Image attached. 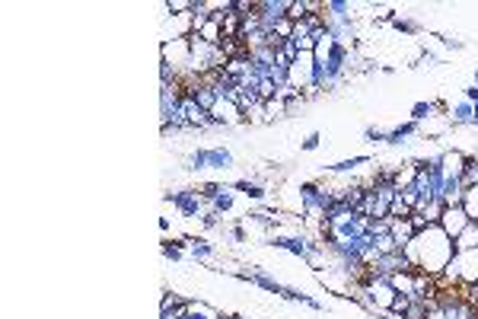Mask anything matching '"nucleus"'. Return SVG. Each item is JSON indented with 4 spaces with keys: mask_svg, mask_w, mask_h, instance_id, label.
<instances>
[{
    "mask_svg": "<svg viewBox=\"0 0 478 319\" xmlns=\"http://www.w3.org/2000/svg\"><path fill=\"white\" fill-rule=\"evenodd\" d=\"M405 255L412 262V269L424 271L430 278H440L450 265V259L456 255V243L440 230V224H430L421 233H414V240L405 246Z\"/></svg>",
    "mask_w": 478,
    "mask_h": 319,
    "instance_id": "obj_1",
    "label": "nucleus"
},
{
    "mask_svg": "<svg viewBox=\"0 0 478 319\" xmlns=\"http://www.w3.org/2000/svg\"><path fill=\"white\" fill-rule=\"evenodd\" d=\"M268 243L274 249L287 252V255H297V259L309 262V265H316V259L325 255V246L319 240H313L309 233H268Z\"/></svg>",
    "mask_w": 478,
    "mask_h": 319,
    "instance_id": "obj_2",
    "label": "nucleus"
},
{
    "mask_svg": "<svg viewBox=\"0 0 478 319\" xmlns=\"http://www.w3.org/2000/svg\"><path fill=\"white\" fill-rule=\"evenodd\" d=\"M233 166H236V153L230 147H198V151H191L185 157V169L189 173H207V169L227 173Z\"/></svg>",
    "mask_w": 478,
    "mask_h": 319,
    "instance_id": "obj_3",
    "label": "nucleus"
},
{
    "mask_svg": "<svg viewBox=\"0 0 478 319\" xmlns=\"http://www.w3.org/2000/svg\"><path fill=\"white\" fill-rule=\"evenodd\" d=\"M297 195H300V214H303L309 224L319 227L322 214H325V208L332 204V188L329 185H319V182H300Z\"/></svg>",
    "mask_w": 478,
    "mask_h": 319,
    "instance_id": "obj_4",
    "label": "nucleus"
},
{
    "mask_svg": "<svg viewBox=\"0 0 478 319\" xmlns=\"http://www.w3.org/2000/svg\"><path fill=\"white\" fill-rule=\"evenodd\" d=\"M443 281H450V284H475L478 281V249L472 252H456L453 259H450V265H446Z\"/></svg>",
    "mask_w": 478,
    "mask_h": 319,
    "instance_id": "obj_5",
    "label": "nucleus"
},
{
    "mask_svg": "<svg viewBox=\"0 0 478 319\" xmlns=\"http://www.w3.org/2000/svg\"><path fill=\"white\" fill-rule=\"evenodd\" d=\"M163 198L173 204V208L179 211L185 220H201V214L207 211V202L201 198L198 185H191V188H175V192H166Z\"/></svg>",
    "mask_w": 478,
    "mask_h": 319,
    "instance_id": "obj_6",
    "label": "nucleus"
},
{
    "mask_svg": "<svg viewBox=\"0 0 478 319\" xmlns=\"http://www.w3.org/2000/svg\"><path fill=\"white\" fill-rule=\"evenodd\" d=\"M437 224H440V230H443V233H446V236H450V240H453V243H456V236H459L462 230L469 227L472 220H469V214L462 211V204H446Z\"/></svg>",
    "mask_w": 478,
    "mask_h": 319,
    "instance_id": "obj_7",
    "label": "nucleus"
},
{
    "mask_svg": "<svg viewBox=\"0 0 478 319\" xmlns=\"http://www.w3.org/2000/svg\"><path fill=\"white\" fill-rule=\"evenodd\" d=\"M239 281H249V284L262 287V291H268V294L274 297H284V291H287V284H280L278 278H271L265 269H249V271H236Z\"/></svg>",
    "mask_w": 478,
    "mask_h": 319,
    "instance_id": "obj_8",
    "label": "nucleus"
},
{
    "mask_svg": "<svg viewBox=\"0 0 478 319\" xmlns=\"http://www.w3.org/2000/svg\"><path fill=\"white\" fill-rule=\"evenodd\" d=\"M446 118L453 128H475V115H472V102L459 99L456 106H446Z\"/></svg>",
    "mask_w": 478,
    "mask_h": 319,
    "instance_id": "obj_9",
    "label": "nucleus"
},
{
    "mask_svg": "<svg viewBox=\"0 0 478 319\" xmlns=\"http://www.w3.org/2000/svg\"><path fill=\"white\" fill-rule=\"evenodd\" d=\"M418 135H421V125L408 118V122H402V125L389 128V131H386V144H389V147H399V144H408L412 137H418Z\"/></svg>",
    "mask_w": 478,
    "mask_h": 319,
    "instance_id": "obj_10",
    "label": "nucleus"
},
{
    "mask_svg": "<svg viewBox=\"0 0 478 319\" xmlns=\"http://www.w3.org/2000/svg\"><path fill=\"white\" fill-rule=\"evenodd\" d=\"M214 118H220L223 122V128H233V125H242L246 122V115H242V109H239L236 102H230V99H220L217 102V109L211 112Z\"/></svg>",
    "mask_w": 478,
    "mask_h": 319,
    "instance_id": "obj_11",
    "label": "nucleus"
},
{
    "mask_svg": "<svg viewBox=\"0 0 478 319\" xmlns=\"http://www.w3.org/2000/svg\"><path fill=\"white\" fill-rule=\"evenodd\" d=\"M367 163H373V157H367V153H357V157H351V160H338V163L325 166V173H329V176H347V173H354V169L367 166Z\"/></svg>",
    "mask_w": 478,
    "mask_h": 319,
    "instance_id": "obj_12",
    "label": "nucleus"
},
{
    "mask_svg": "<svg viewBox=\"0 0 478 319\" xmlns=\"http://www.w3.org/2000/svg\"><path fill=\"white\" fill-rule=\"evenodd\" d=\"M185 93H191V96H195V102H198L204 112H214L217 102H220V96H217V90L211 84H198L195 90H185Z\"/></svg>",
    "mask_w": 478,
    "mask_h": 319,
    "instance_id": "obj_13",
    "label": "nucleus"
},
{
    "mask_svg": "<svg viewBox=\"0 0 478 319\" xmlns=\"http://www.w3.org/2000/svg\"><path fill=\"white\" fill-rule=\"evenodd\" d=\"M207 208L217 211L220 218H227V214H230V211L236 208V185H223V192L217 195V198H214L211 204H207Z\"/></svg>",
    "mask_w": 478,
    "mask_h": 319,
    "instance_id": "obj_14",
    "label": "nucleus"
},
{
    "mask_svg": "<svg viewBox=\"0 0 478 319\" xmlns=\"http://www.w3.org/2000/svg\"><path fill=\"white\" fill-rule=\"evenodd\" d=\"M214 252H217V246L211 240H204V236H189V255L195 262H207Z\"/></svg>",
    "mask_w": 478,
    "mask_h": 319,
    "instance_id": "obj_15",
    "label": "nucleus"
},
{
    "mask_svg": "<svg viewBox=\"0 0 478 319\" xmlns=\"http://www.w3.org/2000/svg\"><path fill=\"white\" fill-rule=\"evenodd\" d=\"M389 230H392V236H396L399 249H405V246L414 240V227H412V220H408V218H405V220L392 218V220H389Z\"/></svg>",
    "mask_w": 478,
    "mask_h": 319,
    "instance_id": "obj_16",
    "label": "nucleus"
},
{
    "mask_svg": "<svg viewBox=\"0 0 478 319\" xmlns=\"http://www.w3.org/2000/svg\"><path fill=\"white\" fill-rule=\"evenodd\" d=\"M236 192H242L249 198V202H265V198H268V188H265V185H258L256 179H236Z\"/></svg>",
    "mask_w": 478,
    "mask_h": 319,
    "instance_id": "obj_17",
    "label": "nucleus"
},
{
    "mask_svg": "<svg viewBox=\"0 0 478 319\" xmlns=\"http://www.w3.org/2000/svg\"><path fill=\"white\" fill-rule=\"evenodd\" d=\"M437 112H446L443 102H414V106H412V122L424 125V122H428V118H434Z\"/></svg>",
    "mask_w": 478,
    "mask_h": 319,
    "instance_id": "obj_18",
    "label": "nucleus"
},
{
    "mask_svg": "<svg viewBox=\"0 0 478 319\" xmlns=\"http://www.w3.org/2000/svg\"><path fill=\"white\" fill-rule=\"evenodd\" d=\"M472 249H478V224L475 220L456 236V252H472Z\"/></svg>",
    "mask_w": 478,
    "mask_h": 319,
    "instance_id": "obj_19",
    "label": "nucleus"
},
{
    "mask_svg": "<svg viewBox=\"0 0 478 319\" xmlns=\"http://www.w3.org/2000/svg\"><path fill=\"white\" fill-rule=\"evenodd\" d=\"M462 211L469 214V220L478 224V185H469V188H466V195H462Z\"/></svg>",
    "mask_w": 478,
    "mask_h": 319,
    "instance_id": "obj_20",
    "label": "nucleus"
},
{
    "mask_svg": "<svg viewBox=\"0 0 478 319\" xmlns=\"http://www.w3.org/2000/svg\"><path fill=\"white\" fill-rule=\"evenodd\" d=\"M389 23H392V29H399V32H405V35H421V23H418V19H408V17H399V13H396Z\"/></svg>",
    "mask_w": 478,
    "mask_h": 319,
    "instance_id": "obj_21",
    "label": "nucleus"
},
{
    "mask_svg": "<svg viewBox=\"0 0 478 319\" xmlns=\"http://www.w3.org/2000/svg\"><path fill=\"white\" fill-rule=\"evenodd\" d=\"M290 112V106L284 99H278V96H274V99H268L265 102V122H274V118H280V115H287Z\"/></svg>",
    "mask_w": 478,
    "mask_h": 319,
    "instance_id": "obj_22",
    "label": "nucleus"
},
{
    "mask_svg": "<svg viewBox=\"0 0 478 319\" xmlns=\"http://www.w3.org/2000/svg\"><path fill=\"white\" fill-rule=\"evenodd\" d=\"M220 313L214 310V307H207V303H191L189 300V316L185 319H217Z\"/></svg>",
    "mask_w": 478,
    "mask_h": 319,
    "instance_id": "obj_23",
    "label": "nucleus"
},
{
    "mask_svg": "<svg viewBox=\"0 0 478 319\" xmlns=\"http://www.w3.org/2000/svg\"><path fill=\"white\" fill-rule=\"evenodd\" d=\"M198 192H201V198H204V202L211 204V202L217 198V195L223 192V182H201V185H198Z\"/></svg>",
    "mask_w": 478,
    "mask_h": 319,
    "instance_id": "obj_24",
    "label": "nucleus"
},
{
    "mask_svg": "<svg viewBox=\"0 0 478 319\" xmlns=\"http://www.w3.org/2000/svg\"><path fill=\"white\" fill-rule=\"evenodd\" d=\"M198 224H201V227H204V230H217V227H223V218H220V214H217V211H211V208H207L204 214H201V220H198Z\"/></svg>",
    "mask_w": 478,
    "mask_h": 319,
    "instance_id": "obj_25",
    "label": "nucleus"
},
{
    "mask_svg": "<svg viewBox=\"0 0 478 319\" xmlns=\"http://www.w3.org/2000/svg\"><path fill=\"white\" fill-rule=\"evenodd\" d=\"M363 141H367V144H386V131L376 128V125H367V128H363Z\"/></svg>",
    "mask_w": 478,
    "mask_h": 319,
    "instance_id": "obj_26",
    "label": "nucleus"
},
{
    "mask_svg": "<svg viewBox=\"0 0 478 319\" xmlns=\"http://www.w3.org/2000/svg\"><path fill=\"white\" fill-rule=\"evenodd\" d=\"M399 319H428V303H408V310Z\"/></svg>",
    "mask_w": 478,
    "mask_h": 319,
    "instance_id": "obj_27",
    "label": "nucleus"
},
{
    "mask_svg": "<svg viewBox=\"0 0 478 319\" xmlns=\"http://www.w3.org/2000/svg\"><path fill=\"white\" fill-rule=\"evenodd\" d=\"M319 147H322V135H319V131H309V135L300 141V151H306V153H309V151H319Z\"/></svg>",
    "mask_w": 478,
    "mask_h": 319,
    "instance_id": "obj_28",
    "label": "nucleus"
},
{
    "mask_svg": "<svg viewBox=\"0 0 478 319\" xmlns=\"http://www.w3.org/2000/svg\"><path fill=\"white\" fill-rule=\"evenodd\" d=\"M408 303H412V300H408L405 294H396V300H392V310H389V316H402V313L408 310Z\"/></svg>",
    "mask_w": 478,
    "mask_h": 319,
    "instance_id": "obj_29",
    "label": "nucleus"
},
{
    "mask_svg": "<svg viewBox=\"0 0 478 319\" xmlns=\"http://www.w3.org/2000/svg\"><path fill=\"white\" fill-rule=\"evenodd\" d=\"M462 99H466V102H478V86L475 84L466 86V90H462Z\"/></svg>",
    "mask_w": 478,
    "mask_h": 319,
    "instance_id": "obj_30",
    "label": "nucleus"
},
{
    "mask_svg": "<svg viewBox=\"0 0 478 319\" xmlns=\"http://www.w3.org/2000/svg\"><path fill=\"white\" fill-rule=\"evenodd\" d=\"M437 39L446 45V48H462V42H459V39H450V35H437Z\"/></svg>",
    "mask_w": 478,
    "mask_h": 319,
    "instance_id": "obj_31",
    "label": "nucleus"
},
{
    "mask_svg": "<svg viewBox=\"0 0 478 319\" xmlns=\"http://www.w3.org/2000/svg\"><path fill=\"white\" fill-rule=\"evenodd\" d=\"M421 64H428V68H437V55H428V51H424V55H421Z\"/></svg>",
    "mask_w": 478,
    "mask_h": 319,
    "instance_id": "obj_32",
    "label": "nucleus"
},
{
    "mask_svg": "<svg viewBox=\"0 0 478 319\" xmlns=\"http://www.w3.org/2000/svg\"><path fill=\"white\" fill-rule=\"evenodd\" d=\"M466 297H469V300L478 307V281H475V284H472V287H466Z\"/></svg>",
    "mask_w": 478,
    "mask_h": 319,
    "instance_id": "obj_33",
    "label": "nucleus"
},
{
    "mask_svg": "<svg viewBox=\"0 0 478 319\" xmlns=\"http://www.w3.org/2000/svg\"><path fill=\"white\" fill-rule=\"evenodd\" d=\"M472 115H475V128H478V102H472Z\"/></svg>",
    "mask_w": 478,
    "mask_h": 319,
    "instance_id": "obj_34",
    "label": "nucleus"
},
{
    "mask_svg": "<svg viewBox=\"0 0 478 319\" xmlns=\"http://www.w3.org/2000/svg\"><path fill=\"white\" fill-rule=\"evenodd\" d=\"M472 84H475V86H478V68H475V74H472Z\"/></svg>",
    "mask_w": 478,
    "mask_h": 319,
    "instance_id": "obj_35",
    "label": "nucleus"
}]
</instances>
